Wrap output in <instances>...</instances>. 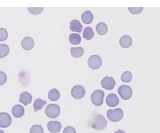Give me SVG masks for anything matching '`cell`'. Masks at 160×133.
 <instances>
[{"mask_svg": "<svg viewBox=\"0 0 160 133\" xmlns=\"http://www.w3.org/2000/svg\"><path fill=\"white\" fill-rule=\"evenodd\" d=\"M114 133H126L124 131H123L122 130H118V131H115Z\"/></svg>", "mask_w": 160, "mask_h": 133, "instance_id": "32", "label": "cell"}, {"mask_svg": "<svg viewBox=\"0 0 160 133\" xmlns=\"http://www.w3.org/2000/svg\"><path fill=\"white\" fill-rule=\"evenodd\" d=\"M143 7H128V9L129 12L133 14H140L142 10H143Z\"/></svg>", "mask_w": 160, "mask_h": 133, "instance_id": "29", "label": "cell"}, {"mask_svg": "<svg viewBox=\"0 0 160 133\" xmlns=\"http://www.w3.org/2000/svg\"><path fill=\"white\" fill-rule=\"evenodd\" d=\"M106 103L108 106L113 107L118 105L119 99L115 93H110L107 97Z\"/></svg>", "mask_w": 160, "mask_h": 133, "instance_id": "12", "label": "cell"}, {"mask_svg": "<svg viewBox=\"0 0 160 133\" xmlns=\"http://www.w3.org/2000/svg\"><path fill=\"white\" fill-rule=\"evenodd\" d=\"M7 80L6 74L2 72H0V86L4 85Z\"/></svg>", "mask_w": 160, "mask_h": 133, "instance_id": "30", "label": "cell"}, {"mask_svg": "<svg viewBox=\"0 0 160 133\" xmlns=\"http://www.w3.org/2000/svg\"><path fill=\"white\" fill-rule=\"evenodd\" d=\"M28 11L33 15H38L39 14L41 13V12L43 10V8L42 7H40V8H32V7H29L28 8Z\"/></svg>", "mask_w": 160, "mask_h": 133, "instance_id": "27", "label": "cell"}, {"mask_svg": "<svg viewBox=\"0 0 160 133\" xmlns=\"http://www.w3.org/2000/svg\"><path fill=\"white\" fill-rule=\"evenodd\" d=\"M120 45L123 48H128L132 45V39L129 35H123L121 37Z\"/></svg>", "mask_w": 160, "mask_h": 133, "instance_id": "15", "label": "cell"}, {"mask_svg": "<svg viewBox=\"0 0 160 133\" xmlns=\"http://www.w3.org/2000/svg\"><path fill=\"white\" fill-rule=\"evenodd\" d=\"M82 29V25L78 20H71L70 22V29L73 32L81 33Z\"/></svg>", "mask_w": 160, "mask_h": 133, "instance_id": "16", "label": "cell"}, {"mask_svg": "<svg viewBox=\"0 0 160 133\" xmlns=\"http://www.w3.org/2000/svg\"><path fill=\"white\" fill-rule=\"evenodd\" d=\"M132 74L131 73V72H125L124 73L122 74L121 77V79L123 82H126V83H128L130 82L132 80Z\"/></svg>", "mask_w": 160, "mask_h": 133, "instance_id": "25", "label": "cell"}, {"mask_svg": "<svg viewBox=\"0 0 160 133\" xmlns=\"http://www.w3.org/2000/svg\"><path fill=\"white\" fill-rule=\"evenodd\" d=\"M32 100V95L28 92H23L20 95L19 101L24 105L27 106L29 104H31Z\"/></svg>", "mask_w": 160, "mask_h": 133, "instance_id": "14", "label": "cell"}, {"mask_svg": "<svg viewBox=\"0 0 160 133\" xmlns=\"http://www.w3.org/2000/svg\"><path fill=\"white\" fill-rule=\"evenodd\" d=\"M30 133H44V130L40 125H34L31 128Z\"/></svg>", "mask_w": 160, "mask_h": 133, "instance_id": "26", "label": "cell"}, {"mask_svg": "<svg viewBox=\"0 0 160 133\" xmlns=\"http://www.w3.org/2000/svg\"><path fill=\"white\" fill-rule=\"evenodd\" d=\"M102 64V61L99 55H94L91 56L88 60V65L90 68L97 70L100 68Z\"/></svg>", "mask_w": 160, "mask_h": 133, "instance_id": "6", "label": "cell"}, {"mask_svg": "<svg viewBox=\"0 0 160 133\" xmlns=\"http://www.w3.org/2000/svg\"><path fill=\"white\" fill-rule=\"evenodd\" d=\"M96 31L98 34H99L100 35H105L107 33L108 27L105 23L100 22L96 25Z\"/></svg>", "mask_w": 160, "mask_h": 133, "instance_id": "20", "label": "cell"}, {"mask_svg": "<svg viewBox=\"0 0 160 133\" xmlns=\"http://www.w3.org/2000/svg\"><path fill=\"white\" fill-rule=\"evenodd\" d=\"M105 93L103 91L98 89L94 91L91 95V100L94 105L100 106L103 102Z\"/></svg>", "mask_w": 160, "mask_h": 133, "instance_id": "3", "label": "cell"}, {"mask_svg": "<svg viewBox=\"0 0 160 133\" xmlns=\"http://www.w3.org/2000/svg\"><path fill=\"white\" fill-rule=\"evenodd\" d=\"M10 52V48L5 44H0V58H3Z\"/></svg>", "mask_w": 160, "mask_h": 133, "instance_id": "24", "label": "cell"}, {"mask_svg": "<svg viewBox=\"0 0 160 133\" xmlns=\"http://www.w3.org/2000/svg\"><path fill=\"white\" fill-rule=\"evenodd\" d=\"M69 41L73 45H77L81 42V37L78 34H71L69 35Z\"/></svg>", "mask_w": 160, "mask_h": 133, "instance_id": "23", "label": "cell"}, {"mask_svg": "<svg viewBox=\"0 0 160 133\" xmlns=\"http://www.w3.org/2000/svg\"><path fill=\"white\" fill-rule=\"evenodd\" d=\"M47 104V101L42 100L41 98H38L35 100L33 103V107L34 111L35 112L41 110Z\"/></svg>", "mask_w": 160, "mask_h": 133, "instance_id": "18", "label": "cell"}, {"mask_svg": "<svg viewBox=\"0 0 160 133\" xmlns=\"http://www.w3.org/2000/svg\"><path fill=\"white\" fill-rule=\"evenodd\" d=\"M60 113V108L58 104H50L46 109V113L50 118H58Z\"/></svg>", "mask_w": 160, "mask_h": 133, "instance_id": "4", "label": "cell"}, {"mask_svg": "<svg viewBox=\"0 0 160 133\" xmlns=\"http://www.w3.org/2000/svg\"><path fill=\"white\" fill-rule=\"evenodd\" d=\"M115 81L112 77L105 76L101 81L102 87L107 90L113 89L115 86Z\"/></svg>", "mask_w": 160, "mask_h": 133, "instance_id": "9", "label": "cell"}, {"mask_svg": "<svg viewBox=\"0 0 160 133\" xmlns=\"http://www.w3.org/2000/svg\"><path fill=\"white\" fill-rule=\"evenodd\" d=\"M12 113L13 114L14 116L16 118H19L24 116L25 114V109L23 107L21 106L20 104L15 105L12 108Z\"/></svg>", "mask_w": 160, "mask_h": 133, "instance_id": "13", "label": "cell"}, {"mask_svg": "<svg viewBox=\"0 0 160 133\" xmlns=\"http://www.w3.org/2000/svg\"><path fill=\"white\" fill-rule=\"evenodd\" d=\"M86 94V90L81 85H75L72 88L71 95L75 99L78 100L83 98Z\"/></svg>", "mask_w": 160, "mask_h": 133, "instance_id": "7", "label": "cell"}, {"mask_svg": "<svg viewBox=\"0 0 160 133\" xmlns=\"http://www.w3.org/2000/svg\"><path fill=\"white\" fill-rule=\"evenodd\" d=\"M107 115L109 120L113 122H117L122 119L124 113L122 109L118 108L113 110H108Z\"/></svg>", "mask_w": 160, "mask_h": 133, "instance_id": "2", "label": "cell"}, {"mask_svg": "<svg viewBox=\"0 0 160 133\" xmlns=\"http://www.w3.org/2000/svg\"><path fill=\"white\" fill-rule=\"evenodd\" d=\"M90 125L94 130H103L107 126V120L101 114H96L92 117Z\"/></svg>", "mask_w": 160, "mask_h": 133, "instance_id": "1", "label": "cell"}, {"mask_svg": "<svg viewBox=\"0 0 160 133\" xmlns=\"http://www.w3.org/2000/svg\"><path fill=\"white\" fill-rule=\"evenodd\" d=\"M93 14L89 10L84 12L82 14V16H81L82 21L85 24H91L93 20Z\"/></svg>", "mask_w": 160, "mask_h": 133, "instance_id": "17", "label": "cell"}, {"mask_svg": "<svg viewBox=\"0 0 160 133\" xmlns=\"http://www.w3.org/2000/svg\"><path fill=\"white\" fill-rule=\"evenodd\" d=\"M94 35L93 29L91 27H86L83 31V38L87 40H91Z\"/></svg>", "mask_w": 160, "mask_h": 133, "instance_id": "22", "label": "cell"}, {"mask_svg": "<svg viewBox=\"0 0 160 133\" xmlns=\"http://www.w3.org/2000/svg\"><path fill=\"white\" fill-rule=\"evenodd\" d=\"M12 120L8 113L6 112L0 113V127L6 128L11 125Z\"/></svg>", "mask_w": 160, "mask_h": 133, "instance_id": "8", "label": "cell"}, {"mask_svg": "<svg viewBox=\"0 0 160 133\" xmlns=\"http://www.w3.org/2000/svg\"><path fill=\"white\" fill-rule=\"evenodd\" d=\"M121 98L122 100H129L133 95L132 89L127 85H122L120 87L118 90Z\"/></svg>", "mask_w": 160, "mask_h": 133, "instance_id": "5", "label": "cell"}, {"mask_svg": "<svg viewBox=\"0 0 160 133\" xmlns=\"http://www.w3.org/2000/svg\"><path fill=\"white\" fill-rule=\"evenodd\" d=\"M71 54L75 58H80L84 54V49L81 47H71Z\"/></svg>", "mask_w": 160, "mask_h": 133, "instance_id": "19", "label": "cell"}, {"mask_svg": "<svg viewBox=\"0 0 160 133\" xmlns=\"http://www.w3.org/2000/svg\"><path fill=\"white\" fill-rule=\"evenodd\" d=\"M8 38V32L4 28H0V41L7 40Z\"/></svg>", "mask_w": 160, "mask_h": 133, "instance_id": "28", "label": "cell"}, {"mask_svg": "<svg viewBox=\"0 0 160 133\" xmlns=\"http://www.w3.org/2000/svg\"><path fill=\"white\" fill-rule=\"evenodd\" d=\"M0 133H4V131L2 130H0Z\"/></svg>", "mask_w": 160, "mask_h": 133, "instance_id": "33", "label": "cell"}, {"mask_svg": "<svg viewBox=\"0 0 160 133\" xmlns=\"http://www.w3.org/2000/svg\"><path fill=\"white\" fill-rule=\"evenodd\" d=\"M21 45L22 48L24 50L29 51L33 49L35 43L32 38L30 37H26L22 41Z\"/></svg>", "mask_w": 160, "mask_h": 133, "instance_id": "11", "label": "cell"}, {"mask_svg": "<svg viewBox=\"0 0 160 133\" xmlns=\"http://www.w3.org/2000/svg\"><path fill=\"white\" fill-rule=\"evenodd\" d=\"M47 128L51 133H59L62 128V125L59 121H50L47 124Z\"/></svg>", "mask_w": 160, "mask_h": 133, "instance_id": "10", "label": "cell"}, {"mask_svg": "<svg viewBox=\"0 0 160 133\" xmlns=\"http://www.w3.org/2000/svg\"><path fill=\"white\" fill-rule=\"evenodd\" d=\"M48 97L49 100L52 101H56L60 98L59 91L56 89H52L48 93Z\"/></svg>", "mask_w": 160, "mask_h": 133, "instance_id": "21", "label": "cell"}, {"mask_svg": "<svg viewBox=\"0 0 160 133\" xmlns=\"http://www.w3.org/2000/svg\"><path fill=\"white\" fill-rule=\"evenodd\" d=\"M63 133H76V130L72 126H68L65 128Z\"/></svg>", "mask_w": 160, "mask_h": 133, "instance_id": "31", "label": "cell"}]
</instances>
